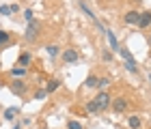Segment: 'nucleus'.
<instances>
[{
  "instance_id": "1",
  "label": "nucleus",
  "mask_w": 151,
  "mask_h": 129,
  "mask_svg": "<svg viewBox=\"0 0 151 129\" xmlns=\"http://www.w3.org/2000/svg\"><path fill=\"white\" fill-rule=\"evenodd\" d=\"M121 58L125 60V69L129 71V73H138V67H136V60H134V56L129 54V50H125V47H121Z\"/></svg>"
},
{
  "instance_id": "2",
  "label": "nucleus",
  "mask_w": 151,
  "mask_h": 129,
  "mask_svg": "<svg viewBox=\"0 0 151 129\" xmlns=\"http://www.w3.org/2000/svg\"><path fill=\"white\" fill-rule=\"evenodd\" d=\"M80 9H82V11H84V15H86L88 19H91V22H93L95 26H97V28H99L101 32H106V28H104V26H101V24H99V19H97V17H95V13H93L91 9H88V6H86L84 2H80Z\"/></svg>"
},
{
  "instance_id": "3",
  "label": "nucleus",
  "mask_w": 151,
  "mask_h": 129,
  "mask_svg": "<svg viewBox=\"0 0 151 129\" xmlns=\"http://www.w3.org/2000/svg\"><path fill=\"white\" fill-rule=\"evenodd\" d=\"M37 35H39V24L32 19V22H28V28H26V32H24V37L28 39V41H35L37 39Z\"/></svg>"
},
{
  "instance_id": "4",
  "label": "nucleus",
  "mask_w": 151,
  "mask_h": 129,
  "mask_svg": "<svg viewBox=\"0 0 151 129\" xmlns=\"http://www.w3.org/2000/svg\"><path fill=\"white\" fill-rule=\"evenodd\" d=\"M95 101H97V105H99V110H106L108 105H110V101H112V97L108 95L106 91H101L97 97H95Z\"/></svg>"
},
{
  "instance_id": "5",
  "label": "nucleus",
  "mask_w": 151,
  "mask_h": 129,
  "mask_svg": "<svg viewBox=\"0 0 151 129\" xmlns=\"http://www.w3.org/2000/svg\"><path fill=\"white\" fill-rule=\"evenodd\" d=\"M104 35L108 37V43H110V50H112V52H121V45H119V41H116V37H114V32L106 28V32H104Z\"/></svg>"
},
{
  "instance_id": "6",
  "label": "nucleus",
  "mask_w": 151,
  "mask_h": 129,
  "mask_svg": "<svg viewBox=\"0 0 151 129\" xmlns=\"http://www.w3.org/2000/svg\"><path fill=\"white\" fill-rule=\"evenodd\" d=\"M63 60H65L67 65L76 63V60H78V50H73V47H69V50H65V52H63Z\"/></svg>"
},
{
  "instance_id": "7",
  "label": "nucleus",
  "mask_w": 151,
  "mask_h": 129,
  "mask_svg": "<svg viewBox=\"0 0 151 129\" xmlns=\"http://www.w3.org/2000/svg\"><path fill=\"white\" fill-rule=\"evenodd\" d=\"M138 19H140L138 11H127L125 17H123V22H125V24H138Z\"/></svg>"
},
{
  "instance_id": "8",
  "label": "nucleus",
  "mask_w": 151,
  "mask_h": 129,
  "mask_svg": "<svg viewBox=\"0 0 151 129\" xmlns=\"http://www.w3.org/2000/svg\"><path fill=\"white\" fill-rule=\"evenodd\" d=\"M151 24V13L149 11H145V13H140V19H138V28H147V26Z\"/></svg>"
},
{
  "instance_id": "9",
  "label": "nucleus",
  "mask_w": 151,
  "mask_h": 129,
  "mask_svg": "<svg viewBox=\"0 0 151 129\" xmlns=\"http://www.w3.org/2000/svg\"><path fill=\"white\" fill-rule=\"evenodd\" d=\"M127 127H129V129H140V116H138V114L127 116Z\"/></svg>"
},
{
  "instance_id": "10",
  "label": "nucleus",
  "mask_w": 151,
  "mask_h": 129,
  "mask_svg": "<svg viewBox=\"0 0 151 129\" xmlns=\"http://www.w3.org/2000/svg\"><path fill=\"white\" fill-rule=\"evenodd\" d=\"M30 60H32V56H30L28 52H24V54H19L17 65H19V67H28V65H30Z\"/></svg>"
},
{
  "instance_id": "11",
  "label": "nucleus",
  "mask_w": 151,
  "mask_h": 129,
  "mask_svg": "<svg viewBox=\"0 0 151 129\" xmlns=\"http://www.w3.org/2000/svg\"><path fill=\"white\" fill-rule=\"evenodd\" d=\"M45 52H47V54H50V56H52V58H56V56H58V54H60V47H58L56 43H47V45H45Z\"/></svg>"
},
{
  "instance_id": "12",
  "label": "nucleus",
  "mask_w": 151,
  "mask_h": 129,
  "mask_svg": "<svg viewBox=\"0 0 151 129\" xmlns=\"http://www.w3.org/2000/svg\"><path fill=\"white\" fill-rule=\"evenodd\" d=\"M11 91L15 93V95H24L26 93V84L24 82H13L11 84Z\"/></svg>"
},
{
  "instance_id": "13",
  "label": "nucleus",
  "mask_w": 151,
  "mask_h": 129,
  "mask_svg": "<svg viewBox=\"0 0 151 129\" xmlns=\"http://www.w3.org/2000/svg\"><path fill=\"white\" fill-rule=\"evenodd\" d=\"M15 114H19V108H17V105L6 108V110H4V118H6V120H13V118H15Z\"/></svg>"
},
{
  "instance_id": "14",
  "label": "nucleus",
  "mask_w": 151,
  "mask_h": 129,
  "mask_svg": "<svg viewBox=\"0 0 151 129\" xmlns=\"http://www.w3.org/2000/svg\"><path fill=\"white\" fill-rule=\"evenodd\" d=\"M114 110L116 112H123V110H125V108H127V99H123V97H119V99H114Z\"/></svg>"
},
{
  "instance_id": "15",
  "label": "nucleus",
  "mask_w": 151,
  "mask_h": 129,
  "mask_svg": "<svg viewBox=\"0 0 151 129\" xmlns=\"http://www.w3.org/2000/svg\"><path fill=\"white\" fill-rule=\"evenodd\" d=\"M97 82H99V78H97V76H93V73H91V76L86 78L84 86H86V88H97Z\"/></svg>"
},
{
  "instance_id": "16",
  "label": "nucleus",
  "mask_w": 151,
  "mask_h": 129,
  "mask_svg": "<svg viewBox=\"0 0 151 129\" xmlns=\"http://www.w3.org/2000/svg\"><path fill=\"white\" fill-rule=\"evenodd\" d=\"M11 76H13V78H24V76H26V67H13V69H11Z\"/></svg>"
},
{
  "instance_id": "17",
  "label": "nucleus",
  "mask_w": 151,
  "mask_h": 129,
  "mask_svg": "<svg viewBox=\"0 0 151 129\" xmlns=\"http://www.w3.org/2000/svg\"><path fill=\"white\" fill-rule=\"evenodd\" d=\"M56 88H60V80H50L47 86H45V91H47V93H54Z\"/></svg>"
},
{
  "instance_id": "18",
  "label": "nucleus",
  "mask_w": 151,
  "mask_h": 129,
  "mask_svg": "<svg viewBox=\"0 0 151 129\" xmlns=\"http://www.w3.org/2000/svg\"><path fill=\"white\" fill-rule=\"evenodd\" d=\"M9 41H11V35L6 30H0V47L2 45H9Z\"/></svg>"
},
{
  "instance_id": "19",
  "label": "nucleus",
  "mask_w": 151,
  "mask_h": 129,
  "mask_svg": "<svg viewBox=\"0 0 151 129\" xmlns=\"http://www.w3.org/2000/svg\"><path fill=\"white\" fill-rule=\"evenodd\" d=\"M86 112H99V105H97V101H95V99H91L86 103Z\"/></svg>"
},
{
  "instance_id": "20",
  "label": "nucleus",
  "mask_w": 151,
  "mask_h": 129,
  "mask_svg": "<svg viewBox=\"0 0 151 129\" xmlns=\"http://www.w3.org/2000/svg\"><path fill=\"white\" fill-rule=\"evenodd\" d=\"M108 84H110V80H108V78H99V82H97V88H101V91H104V88H106Z\"/></svg>"
},
{
  "instance_id": "21",
  "label": "nucleus",
  "mask_w": 151,
  "mask_h": 129,
  "mask_svg": "<svg viewBox=\"0 0 151 129\" xmlns=\"http://www.w3.org/2000/svg\"><path fill=\"white\" fill-rule=\"evenodd\" d=\"M0 13L2 15H11V4H0Z\"/></svg>"
},
{
  "instance_id": "22",
  "label": "nucleus",
  "mask_w": 151,
  "mask_h": 129,
  "mask_svg": "<svg viewBox=\"0 0 151 129\" xmlns=\"http://www.w3.org/2000/svg\"><path fill=\"white\" fill-rule=\"evenodd\" d=\"M67 129H82V123H78V120H69V123H67Z\"/></svg>"
},
{
  "instance_id": "23",
  "label": "nucleus",
  "mask_w": 151,
  "mask_h": 129,
  "mask_svg": "<svg viewBox=\"0 0 151 129\" xmlns=\"http://www.w3.org/2000/svg\"><path fill=\"white\" fill-rule=\"evenodd\" d=\"M45 97H47V91H37V93H35V99H37V101L45 99Z\"/></svg>"
},
{
  "instance_id": "24",
  "label": "nucleus",
  "mask_w": 151,
  "mask_h": 129,
  "mask_svg": "<svg viewBox=\"0 0 151 129\" xmlns=\"http://www.w3.org/2000/svg\"><path fill=\"white\" fill-rule=\"evenodd\" d=\"M101 58L110 63V60H112V52H110V50H104V52H101Z\"/></svg>"
},
{
  "instance_id": "25",
  "label": "nucleus",
  "mask_w": 151,
  "mask_h": 129,
  "mask_svg": "<svg viewBox=\"0 0 151 129\" xmlns=\"http://www.w3.org/2000/svg\"><path fill=\"white\" fill-rule=\"evenodd\" d=\"M24 17L28 19V22H32V19H35V17H32V11H30V9H26V11H24Z\"/></svg>"
},
{
  "instance_id": "26",
  "label": "nucleus",
  "mask_w": 151,
  "mask_h": 129,
  "mask_svg": "<svg viewBox=\"0 0 151 129\" xmlns=\"http://www.w3.org/2000/svg\"><path fill=\"white\" fill-rule=\"evenodd\" d=\"M13 129H22V125H15V127H13Z\"/></svg>"
},
{
  "instance_id": "27",
  "label": "nucleus",
  "mask_w": 151,
  "mask_h": 129,
  "mask_svg": "<svg viewBox=\"0 0 151 129\" xmlns=\"http://www.w3.org/2000/svg\"><path fill=\"white\" fill-rule=\"evenodd\" d=\"M149 82H151V73H149Z\"/></svg>"
},
{
  "instance_id": "28",
  "label": "nucleus",
  "mask_w": 151,
  "mask_h": 129,
  "mask_svg": "<svg viewBox=\"0 0 151 129\" xmlns=\"http://www.w3.org/2000/svg\"><path fill=\"white\" fill-rule=\"evenodd\" d=\"M149 43H151V35H149Z\"/></svg>"
}]
</instances>
